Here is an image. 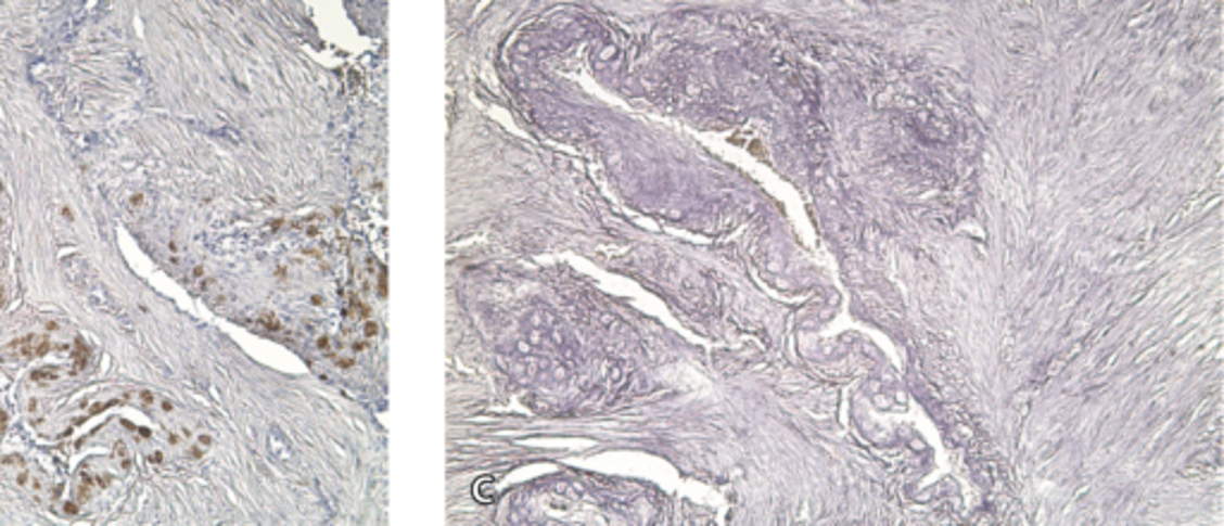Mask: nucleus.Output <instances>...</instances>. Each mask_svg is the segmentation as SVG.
<instances>
[{"mask_svg": "<svg viewBox=\"0 0 1224 526\" xmlns=\"http://www.w3.org/2000/svg\"><path fill=\"white\" fill-rule=\"evenodd\" d=\"M0 478H5L10 486H15L22 493L34 500H49L53 498V486L37 464L29 462L22 454H8L0 458Z\"/></svg>", "mask_w": 1224, "mask_h": 526, "instance_id": "f257e3e1", "label": "nucleus"}, {"mask_svg": "<svg viewBox=\"0 0 1224 526\" xmlns=\"http://www.w3.org/2000/svg\"><path fill=\"white\" fill-rule=\"evenodd\" d=\"M55 331H61V325L53 323L49 331H34L27 335H20L15 341L0 345V361H31L43 359L53 349L63 347V343L55 341Z\"/></svg>", "mask_w": 1224, "mask_h": 526, "instance_id": "f03ea898", "label": "nucleus"}, {"mask_svg": "<svg viewBox=\"0 0 1224 526\" xmlns=\"http://www.w3.org/2000/svg\"><path fill=\"white\" fill-rule=\"evenodd\" d=\"M117 472V462L115 458H97V460H87L85 464L77 470V482H75V502H87L93 496H99L103 488H109L113 484Z\"/></svg>", "mask_w": 1224, "mask_h": 526, "instance_id": "7ed1b4c3", "label": "nucleus"}]
</instances>
